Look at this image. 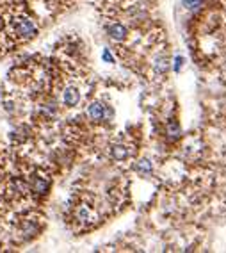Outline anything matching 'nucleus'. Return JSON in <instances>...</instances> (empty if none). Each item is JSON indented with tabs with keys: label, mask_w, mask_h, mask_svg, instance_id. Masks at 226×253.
I'll list each match as a JSON object with an SVG mask.
<instances>
[{
	"label": "nucleus",
	"mask_w": 226,
	"mask_h": 253,
	"mask_svg": "<svg viewBox=\"0 0 226 253\" xmlns=\"http://www.w3.org/2000/svg\"><path fill=\"white\" fill-rule=\"evenodd\" d=\"M107 34H109V38L111 39L121 43L129 38V29L125 27L123 24H111L107 27Z\"/></svg>",
	"instance_id": "obj_4"
},
{
	"label": "nucleus",
	"mask_w": 226,
	"mask_h": 253,
	"mask_svg": "<svg viewBox=\"0 0 226 253\" xmlns=\"http://www.w3.org/2000/svg\"><path fill=\"white\" fill-rule=\"evenodd\" d=\"M184 5L189 11H198L203 5V0H184Z\"/></svg>",
	"instance_id": "obj_8"
},
{
	"label": "nucleus",
	"mask_w": 226,
	"mask_h": 253,
	"mask_svg": "<svg viewBox=\"0 0 226 253\" xmlns=\"http://www.w3.org/2000/svg\"><path fill=\"white\" fill-rule=\"evenodd\" d=\"M11 32V38L16 41H29L37 34V25L27 14H13L7 25Z\"/></svg>",
	"instance_id": "obj_1"
},
{
	"label": "nucleus",
	"mask_w": 226,
	"mask_h": 253,
	"mask_svg": "<svg viewBox=\"0 0 226 253\" xmlns=\"http://www.w3.org/2000/svg\"><path fill=\"white\" fill-rule=\"evenodd\" d=\"M105 114H107V109L105 105H103L102 102H93L89 103L88 107V116L91 122H102V120H105Z\"/></svg>",
	"instance_id": "obj_5"
},
{
	"label": "nucleus",
	"mask_w": 226,
	"mask_h": 253,
	"mask_svg": "<svg viewBox=\"0 0 226 253\" xmlns=\"http://www.w3.org/2000/svg\"><path fill=\"white\" fill-rule=\"evenodd\" d=\"M48 188H50V180H48V178L41 177V175H36V177L32 178L31 189H32L36 194H45V192L48 191Z\"/></svg>",
	"instance_id": "obj_7"
},
{
	"label": "nucleus",
	"mask_w": 226,
	"mask_h": 253,
	"mask_svg": "<svg viewBox=\"0 0 226 253\" xmlns=\"http://www.w3.org/2000/svg\"><path fill=\"white\" fill-rule=\"evenodd\" d=\"M75 218H77V221H80L82 225H86V223H93V221H95L97 212L93 211L88 203H80V205L77 207V211H75Z\"/></svg>",
	"instance_id": "obj_3"
},
{
	"label": "nucleus",
	"mask_w": 226,
	"mask_h": 253,
	"mask_svg": "<svg viewBox=\"0 0 226 253\" xmlns=\"http://www.w3.org/2000/svg\"><path fill=\"white\" fill-rule=\"evenodd\" d=\"M137 169L141 171V173H150V171L153 169V166H152V162H150V160L144 159V160H141V162L137 164Z\"/></svg>",
	"instance_id": "obj_9"
},
{
	"label": "nucleus",
	"mask_w": 226,
	"mask_h": 253,
	"mask_svg": "<svg viewBox=\"0 0 226 253\" xmlns=\"http://www.w3.org/2000/svg\"><path fill=\"white\" fill-rule=\"evenodd\" d=\"M80 98H82V95H80V89L77 86H68V88L63 91L61 95V100L65 103L66 107H75V105H79Z\"/></svg>",
	"instance_id": "obj_2"
},
{
	"label": "nucleus",
	"mask_w": 226,
	"mask_h": 253,
	"mask_svg": "<svg viewBox=\"0 0 226 253\" xmlns=\"http://www.w3.org/2000/svg\"><path fill=\"white\" fill-rule=\"evenodd\" d=\"M103 59H105V61H111L112 63V56L109 54V50H103Z\"/></svg>",
	"instance_id": "obj_10"
},
{
	"label": "nucleus",
	"mask_w": 226,
	"mask_h": 253,
	"mask_svg": "<svg viewBox=\"0 0 226 253\" xmlns=\"http://www.w3.org/2000/svg\"><path fill=\"white\" fill-rule=\"evenodd\" d=\"M130 146L127 143H114L111 146V157L114 160H125L130 157Z\"/></svg>",
	"instance_id": "obj_6"
}]
</instances>
